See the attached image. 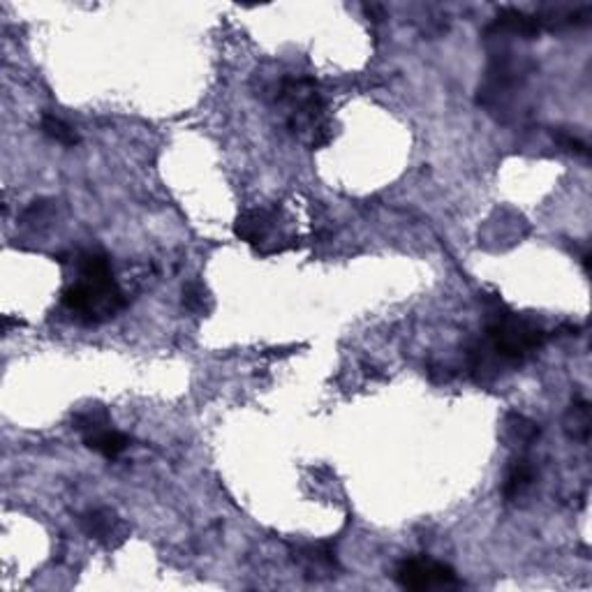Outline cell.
Here are the masks:
<instances>
[{
  "label": "cell",
  "mask_w": 592,
  "mask_h": 592,
  "mask_svg": "<svg viewBox=\"0 0 592 592\" xmlns=\"http://www.w3.org/2000/svg\"><path fill=\"white\" fill-rule=\"evenodd\" d=\"M79 280L63 292V306L84 325H100L126 306V296L114 278V268L103 251L77 255Z\"/></svg>",
  "instance_id": "cell-1"
},
{
  "label": "cell",
  "mask_w": 592,
  "mask_h": 592,
  "mask_svg": "<svg viewBox=\"0 0 592 592\" xmlns=\"http://www.w3.org/2000/svg\"><path fill=\"white\" fill-rule=\"evenodd\" d=\"M548 333L537 325L535 319L516 315L512 310H497L486 326V341L481 345L486 354L500 364L521 366L530 354L547 342Z\"/></svg>",
  "instance_id": "cell-2"
},
{
  "label": "cell",
  "mask_w": 592,
  "mask_h": 592,
  "mask_svg": "<svg viewBox=\"0 0 592 592\" xmlns=\"http://www.w3.org/2000/svg\"><path fill=\"white\" fill-rule=\"evenodd\" d=\"M396 583L405 590H433V588H456L461 579L454 567L428 558V555H412L400 560L396 567Z\"/></svg>",
  "instance_id": "cell-3"
},
{
  "label": "cell",
  "mask_w": 592,
  "mask_h": 592,
  "mask_svg": "<svg viewBox=\"0 0 592 592\" xmlns=\"http://www.w3.org/2000/svg\"><path fill=\"white\" fill-rule=\"evenodd\" d=\"M278 209H245L234 222V234L245 243L255 245L257 252H262L268 243V236L278 225Z\"/></svg>",
  "instance_id": "cell-4"
},
{
  "label": "cell",
  "mask_w": 592,
  "mask_h": 592,
  "mask_svg": "<svg viewBox=\"0 0 592 592\" xmlns=\"http://www.w3.org/2000/svg\"><path fill=\"white\" fill-rule=\"evenodd\" d=\"M79 525L86 532V537H91V539L100 541V544H104V547L109 548L123 544L127 537L126 523L116 516V512H111V509L107 507L88 509V512L81 516Z\"/></svg>",
  "instance_id": "cell-5"
},
{
  "label": "cell",
  "mask_w": 592,
  "mask_h": 592,
  "mask_svg": "<svg viewBox=\"0 0 592 592\" xmlns=\"http://www.w3.org/2000/svg\"><path fill=\"white\" fill-rule=\"evenodd\" d=\"M541 26H544V19L535 17V14H528L523 10H516V7H502L489 33L521 35V37L530 40V37H537L541 33Z\"/></svg>",
  "instance_id": "cell-6"
},
{
  "label": "cell",
  "mask_w": 592,
  "mask_h": 592,
  "mask_svg": "<svg viewBox=\"0 0 592 592\" xmlns=\"http://www.w3.org/2000/svg\"><path fill=\"white\" fill-rule=\"evenodd\" d=\"M81 440H84L86 449L95 451V454L104 456L109 461H111V458H119V456L130 447V438L111 426L103 428V431H95V433L84 435Z\"/></svg>",
  "instance_id": "cell-7"
},
{
  "label": "cell",
  "mask_w": 592,
  "mask_h": 592,
  "mask_svg": "<svg viewBox=\"0 0 592 592\" xmlns=\"http://www.w3.org/2000/svg\"><path fill=\"white\" fill-rule=\"evenodd\" d=\"M535 481V465L532 461L518 456L516 461H512V465L507 467V477H505V484H502V496L507 500H516L518 496H523L525 490L532 486Z\"/></svg>",
  "instance_id": "cell-8"
},
{
  "label": "cell",
  "mask_w": 592,
  "mask_h": 592,
  "mask_svg": "<svg viewBox=\"0 0 592 592\" xmlns=\"http://www.w3.org/2000/svg\"><path fill=\"white\" fill-rule=\"evenodd\" d=\"M301 564H306L308 571H336L338 558L336 548L331 547L329 541H319V544H308L299 548L294 555Z\"/></svg>",
  "instance_id": "cell-9"
},
{
  "label": "cell",
  "mask_w": 592,
  "mask_h": 592,
  "mask_svg": "<svg viewBox=\"0 0 592 592\" xmlns=\"http://www.w3.org/2000/svg\"><path fill=\"white\" fill-rule=\"evenodd\" d=\"M564 431L570 433V438L588 442L590 438V403L586 399H576L570 405V412L564 416Z\"/></svg>",
  "instance_id": "cell-10"
},
{
  "label": "cell",
  "mask_w": 592,
  "mask_h": 592,
  "mask_svg": "<svg viewBox=\"0 0 592 592\" xmlns=\"http://www.w3.org/2000/svg\"><path fill=\"white\" fill-rule=\"evenodd\" d=\"M40 130L45 137H49L52 142L61 144V146L72 148L79 144V135H77V130H74L70 123H65L63 119H58V116H53V114H42Z\"/></svg>",
  "instance_id": "cell-11"
},
{
  "label": "cell",
  "mask_w": 592,
  "mask_h": 592,
  "mask_svg": "<svg viewBox=\"0 0 592 592\" xmlns=\"http://www.w3.org/2000/svg\"><path fill=\"white\" fill-rule=\"evenodd\" d=\"M107 426H111V419H109V412L104 410L103 405H88L86 410L74 415L72 419V428L81 438L88 433H95V431H103Z\"/></svg>",
  "instance_id": "cell-12"
},
{
  "label": "cell",
  "mask_w": 592,
  "mask_h": 592,
  "mask_svg": "<svg viewBox=\"0 0 592 592\" xmlns=\"http://www.w3.org/2000/svg\"><path fill=\"white\" fill-rule=\"evenodd\" d=\"M183 306L188 308L190 313H209L211 308V294L206 290L201 280H188L183 285Z\"/></svg>",
  "instance_id": "cell-13"
},
{
  "label": "cell",
  "mask_w": 592,
  "mask_h": 592,
  "mask_svg": "<svg viewBox=\"0 0 592 592\" xmlns=\"http://www.w3.org/2000/svg\"><path fill=\"white\" fill-rule=\"evenodd\" d=\"M507 428L509 433H512L518 442L523 444H532L537 438H539V426H537L535 422L525 419L523 415H516V412H509L507 415Z\"/></svg>",
  "instance_id": "cell-14"
},
{
  "label": "cell",
  "mask_w": 592,
  "mask_h": 592,
  "mask_svg": "<svg viewBox=\"0 0 592 592\" xmlns=\"http://www.w3.org/2000/svg\"><path fill=\"white\" fill-rule=\"evenodd\" d=\"M553 139H555V142H558L560 146L564 148V151H570V153L583 155V158L588 155V144L583 142V139L576 137V135H571V132L555 130V132H553Z\"/></svg>",
  "instance_id": "cell-15"
}]
</instances>
